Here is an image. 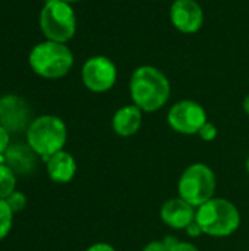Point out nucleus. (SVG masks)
<instances>
[{
    "label": "nucleus",
    "mask_w": 249,
    "mask_h": 251,
    "mask_svg": "<svg viewBox=\"0 0 249 251\" xmlns=\"http://www.w3.org/2000/svg\"><path fill=\"white\" fill-rule=\"evenodd\" d=\"M45 169L53 182L68 184L75 178L78 165L70 153L62 150L45 160Z\"/></svg>",
    "instance_id": "14"
},
{
    "label": "nucleus",
    "mask_w": 249,
    "mask_h": 251,
    "mask_svg": "<svg viewBox=\"0 0 249 251\" xmlns=\"http://www.w3.org/2000/svg\"><path fill=\"white\" fill-rule=\"evenodd\" d=\"M245 169H247V172H248L249 175V156L248 159H247V162H245Z\"/></svg>",
    "instance_id": "26"
},
{
    "label": "nucleus",
    "mask_w": 249,
    "mask_h": 251,
    "mask_svg": "<svg viewBox=\"0 0 249 251\" xmlns=\"http://www.w3.org/2000/svg\"><path fill=\"white\" fill-rule=\"evenodd\" d=\"M241 212L235 203L227 199L213 197L197 207L195 222L207 237L226 238L233 235L241 226Z\"/></svg>",
    "instance_id": "2"
},
{
    "label": "nucleus",
    "mask_w": 249,
    "mask_h": 251,
    "mask_svg": "<svg viewBox=\"0 0 249 251\" xmlns=\"http://www.w3.org/2000/svg\"><path fill=\"white\" fill-rule=\"evenodd\" d=\"M242 107H244V112H245V113L249 116V94L248 96H245L244 103H242Z\"/></svg>",
    "instance_id": "24"
},
{
    "label": "nucleus",
    "mask_w": 249,
    "mask_h": 251,
    "mask_svg": "<svg viewBox=\"0 0 249 251\" xmlns=\"http://www.w3.org/2000/svg\"><path fill=\"white\" fill-rule=\"evenodd\" d=\"M132 104L144 113H154L163 109L172 94L170 81L158 68L151 65L138 66L129 79Z\"/></svg>",
    "instance_id": "1"
},
{
    "label": "nucleus",
    "mask_w": 249,
    "mask_h": 251,
    "mask_svg": "<svg viewBox=\"0 0 249 251\" xmlns=\"http://www.w3.org/2000/svg\"><path fill=\"white\" fill-rule=\"evenodd\" d=\"M62 1H65V3H68V4H73V3H78V1H81V0H62Z\"/></svg>",
    "instance_id": "25"
},
{
    "label": "nucleus",
    "mask_w": 249,
    "mask_h": 251,
    "mask_svg": "<svg viewBox=\"0 0 249 251\" xmlns=\"http://www.w3.org/2000/svg\"><path fill=\"white\" fill-rule=\"evenodd\" d=\"M16 188V174L4 163H0V200H6Z\"/></svg>",
    "instance_id": "15"
},
{
    "label": "nucleus",
    "mask_w": 249,
    "mask_h": 251,
    "mask_svg": "<svg viewBox=\"0 0 249 251\" xmlns=\"http://www.w3.org/2000/svg\"><path fill=\"white\" fill-rule=\"evenodd\" d=\"M40 28L47 40L66 44L76 32V15L72 4L62 0H45L40 12Z\"/></svg>",
    "instance_id": "6"
},
{
    "label": "nucleus",
    "mask_w": 249,
    "mask_h": 251,
    "mask_svg": "<svg viewBox=\"0 0 249 251\" xmlns=\"http://www.w3.org/2000/svg\"><path fill=\"white\" fill-rule=\"evenodd\" d=\"M142 110L135 104L119 107L112 118V128L116 135L129 138L135 135L142 126Z\"/></svg>",
    "instance_id": "12"
},
{
    "label": "nucleus",
    "mask_w": 249,
    "mask_h": 251,
    "mask_svg": "<svg viewBox=\"0 0 249 251\" xmlns=\"http://www.w3.org/2000/svg\"><path fill=\"white\" fill-rule=\"evenodd\" d=\"M170 22L182 34H195L204 25V10L197 0H175L170 6Z\"/></svg>",
    "instance_id": "9"
},
{
    "label": "nucleus",
    "mask_w": 249,
    "mask_h": 251,
    "mask_svg": "<svg viewBox=\"0 0 249 251\" xmlns=\"http://www.w3.org/2000/svg\"><path fill=\"white\" fill-rule=\"evenodd\" d=\"M29 66L41 78L59 79L73 66V53L65 43L45 40L34 46L28 57Z\"/></svg>",
    "instance_id": "4"
},
{
    "label": "nucleus",
    "mask_w": 249,
    "mask_h": 251,
    "mask_svg": "<svg viewBox=\"0 0 249 251\" xmlns=\"http://www.w3.org/2000/svg\"><path fill=\"white\" fill-rule=\"evenodd\" d=\"M29 106L16 94H4L0 97V125L10 134L28 129Z\"/></svg>",
    "instance_id": "10"
},
{
    "label": "nucleus",
    "mask_w": 249,
    "mask_h": 251,
    "mask_svg": "<svg viewBox=\"0 0 249 251\" xmlns=\"http://www.w3.org/2000/svg\"><path fill=\"white\" fill-rule=\"evenodd\" d=\"M12 224H13V212L6 203V200H0V241L9 235L12 229Z\"/></svg>",
    "instance_id": "16"
},
{
    "label": "nucleus",
    "mask_w": 249,
    "mask_h": 251,
    "mask_svg": "<svg viewBox=\"0 0 249 251\" xmlns=\"http://www.w3.org/2000/svg\"><path fill=\"white\" fill-rule=\"evenodd\" d=\"M9 134L10 132L0 125V156H3L4 151L7 150V147L10 146V135Z\"/></svg>",
    "instance_id": "19"
},
{
    "label": "nucleus",
    "mask_w": 249,
    "mask_h": 251,
    "mask_svg": "<svg viewBox=\"0 0 249 251\" xmlns=\"http://www.w3.org/2000/svg\"><path fill=\"white\" fill-rule=\"evenodd\" d=\"M142 251H170L169 247L164 244L163 240H153L148 244H145V247L142 249Z\"/></svg>",
    "instance_id": "20"
},
{
    "label": "nucleus",
    "mask_w": 249,
    "mask_h": 251,
    "mask_svg": "<svg viewBox=\"0 0 249 251\" xmlns=\"http://www.w3.org/2000/svg\"><path fill=\"white\" fill-rule=\"evenodd\" d=\"M217 179L214 171L201 162L183 169L178 181V194L195 209L211 200L216 194Z\"/></svg>",
    "instance_id": "5"
},
{
    "label": "nucleus",
    "mask_w": 249,
    "mask_h": 251,
    "mask_svg": "<svg viewBox=\"0 0 249 251\" xmlns=\"http://www.w3.org/2000/svg\"><path fill=\"white\" fill-rule=\"evenodd\" d=\"M170 251H200V249L189 241H178Z\"/></svg>",
    "instance_id": "21"
},
{
    "label": "nucleus",
    "mask_w": 249,
    "mask_h": 251,
    "mask_svg": "<svg viewBox=\"0 0 249 251\" xmlns=\"http://www.w3.org/2000/svg\"><path fill=\"white\" fill-rule=\"evenodd\" d=\"M6 203L9 204V207L12 209V212L16 213V212H21V210L25 209V206H26V197H25L23 193L15 190V191L6 199Z\"/></svg>",
    "instance_id": "17"
},
{
    "label": "nucleus",
    "mask_w": 249,
    "mask_h": 251,
    "mask_svg": "<svg viewBox=\"0 0 249 251\" xmlns=\"http://www.w3.org/2000/svg\"><path fill=\"white\" fill-rule=\"evenodd\" d=\"M185 232H186V235L188 237H191V238H198V237H201V235H204L203 234V231H201V228H200V225L194 221L186 229H185Z\"/></svg>",
    "instance_id": "22"
},
{
    "label": "nucleus",
    "mask_w": 249,
    "mask_h": 251,
    "mask_svg": "<svg viewBox=\"0 0 249 251\" xmlns=\"http://www.w3.org/2000/svg\"><path fill=\"white\" fill-rule=\"evenodd\" d=\"M68 141L66 124L54 115L35 118L26 129V144L44 162L63 150Z\"/></svg>",
    "instance_id": "3"
},
{
    "label": "nucleus",
    "mask_w": 249,
    "mask_h": 251,
    "mask_svg": "<svg viewBox=\"0 0 249 251\" xmlns=\"http://www.w3.org/2000/svg\"><path fill=\"white\" fill-rule=\"evenodd\" d=\"M198 135H200V138H201L203 141L211 143V141H214V140L217 138L219 131H217V126H216L213 122H208V121H207V122L204 124V126L200 129Z\"/></svg>",
    "instance_id": "18"
},
{
    "label": "nucleus",
    "mask_w": 249,
    "mask_h": 251,
    "mask_svg": "<svg viewBox=\"0 0 249 251\" xmlns=\"http://www.w3.org/2000/svg\"><path fill=\"white\" fill-rule=\"evenodd\" d=\"M205 109L195 100L176 101L167 112L169 126L181 135H195L207 122Z\"/></svg>",
    "instance_id": "7"
},
{
    "label": "nucleus",
    "mask_w": 249,
    "mask_h": 251,
    "mask_svg": "<svg viewBox=\"0 0 249 251\" xmlns=\"http://www.w3.org/2000/svg\"><path fill=\"white\" fill-rule=\"evenodd\" d=\"M195 213L197 209L179 196L166 200L160 207L161 222L175 231H185L195 221Z\"/></svg>",
    "instance_id": "11"
},
{
    "label": "nucleus",
    "mask_w": 249,
    "mask_h": 251,
    "mask_svg": "<svg viewBox=\"0 0 249 251\" xmlns=\"http://www.w3.org/2000/svg\"><path fill=\"white\" fill-rule=\"evenodd\" d=\"M3 157L4 165H7L16 175H26L35 169L38 156L28 144L16 143L7 147Z\"/></svg>",
    "instance_id": "13"
},
{
    "label": "nucleus",
    "mask_w": 249,
    "mask_h": 251,
    "mask_svg": "<svg viewBox=\"0 0 249 251\" xmlns=\"http://www.w3.org/2000/svg\"><path fill=\"white\" fill-rule=\"evenodd\" d=\"M85 251H116V249L107 243H95V244L90 246Z\"/></svg>",
    "instance_id": "23"
},
{
    "label": "nucleus",
    "mask_w": 249,
    "mask_h": 251,
    "mask_svg": "<svg viewBox=\"0 0 249 251\" xmlns=\"http://www.w3.org/2000/svg\"><path fill=\"white\" fill-rule=\"evenodd\" d=\"M81 78L87 90L98 94L107 93L117 81V68L107 56H91L82 66Z\"/></svg>",
    "instance_id": "8"
}]
</instances>
